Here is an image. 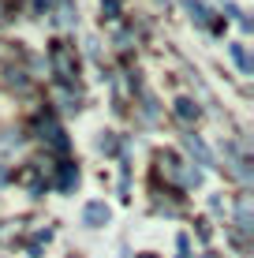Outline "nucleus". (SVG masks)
Instances as JSON below:
<instances>
[{
    "instance_id": "7ed1b4c3",
    "label": "nucleus",
    "mask_w": 254,
    "mask_h": 258,
    "mask_svg": "<svg viewBox=\"0 0 254 258\" xmlns=\"http://www.w3.org/2000/svg\"><path fill=\"white\" fill-rule=\"evenodd\" d=\"M232 56H235V64L243 71H250V60H247V52H243V45H232Z\"/></svg>"
},
{
    "instance_id": "f03ea898",
    "label": "nucleus",
    "mask_w": 254,
    "mask_h": 258,
    "mask_svg": "<svg viewBox=\"0 0 254 258\" xmlns=\"http://www.w3.org/2000/svg\"><path fill=\"white\" fill-rule=\"evenodd\" d=\"M187 12H191V19H195V23H202V26H206V19H209V15H206V8H202V4L187 0Z\"/></svg>"
},
{
    "instance_id": "f257e3e1",
    "label": "nucleus",
    "mask_w": 254,
    "mask_h": 258,
    "mask_svg": "<svg viewBox=\"0 0 254 258\" xmlns=\"http://www.w3.org/2000/svg\"><path fill=\"white\" fill-rule=\"evenodd\" d=\"M82 221H86L90 228H98V221H109V206H105V202H90L86 213H82Z\"/></svg>"
}]
</instances>
